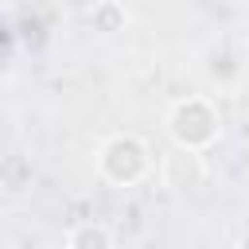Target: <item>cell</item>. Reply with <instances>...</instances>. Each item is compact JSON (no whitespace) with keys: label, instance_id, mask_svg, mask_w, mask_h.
I'll return each instance as SVG.
<instances>
[{"label":"cell","instance_id":"obj_6","mask_svg":"<svg viewBox=\"0 0 249 249\" xmlns=\"http://www.w3.org/2000/svg\"><path fill=\"white\" fill-rule=\"evenodd\" d=\"M237 249H249V230H245V233L237 237Z\"/></svg>","mask_w":249,"mask_h":249},{"label":"cell","instance_id":"obj_2","mask_svg":"<svg viewBox=\"0 0 249 249\" xmlns=\"http://www.w3.org/2000/svg\"><path fill=\"white\" fill-rule=\"evenodd\" d=\"M93 167H97V179L117 187V191H128V187H140L148 183L156 171H160V160L152 152V144L132 132V128H121V132H109L101 144H97V156H93Z\"/></svg>","mask_w":249,"mask_h":249},{"label":"cell","instance_id":"obj_5","mask_svg":"<svg viewBox=\"0 0 249 249\" xmlns=\"http://www.w3.org/2000/svg\"><path fill=\"white\" fill-rule=\"evenodd\" d=\"M89 23H93L97 31H124L128 12H124L121 4H113V0H105V4H93V8H89Z\"/></svg>","mask_w":249,"mask_h":249},{"label":"cell","instance_id":"obj_3","mask_svg":"<svg viewBox=\"0 0 249 249\" xmlns=\"http://www.w3.org/2000/svg\"><path fill=\"white\" fill-rule=\"evenodd\" d=\"M160 179L171 187V191H187V187H198L206 179V167H202V156H191V152H167L160 160Z\"/></svg>","mask_w":249,"mask_h":249},{"label":"cell","instance_id":"obj_1","mask_svg":"<svg viewBox=\"0 0 249 249\" xmlns=\"http://www.w3.org/2000/svg\"><path fill=\"white\" fill-rule=\"evenodd\" d=\"M163 132L175 152L206 156L222 140V109L206 93H183L167 105L163 113Z\"/></svg>","mask_w":249,"mask_h":249},{"label":"cell","instance_id":"obj_4","mask_svg":"<svg viewBox=\"0 0 249 249\" xmlns=\"http://www.w3.org/2000/svg\"><path fill=\"white\" fill-rule=\"evenodd\" d=\"M66 249H117V237L105 222H78L66 233Z\"/></svg>","mask_w":249,"mask_h":249}]
</instances>
